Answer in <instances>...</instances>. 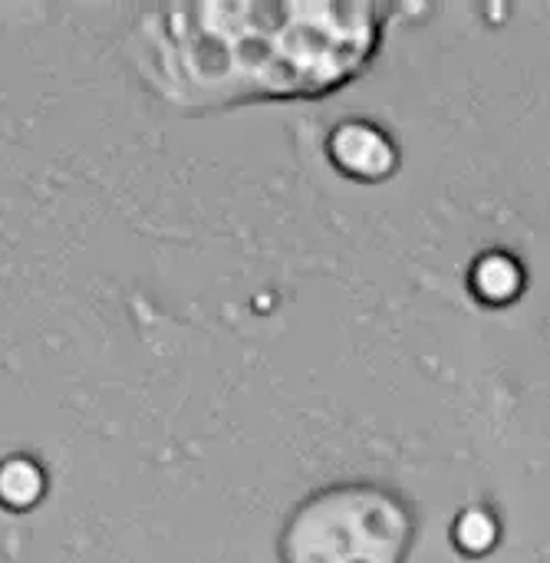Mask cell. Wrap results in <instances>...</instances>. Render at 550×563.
I'll use <instances>...</instances> for the list:
<instances>
[{
    "mask_svg": "<svg viewBox=\"0 0 550 563\" xmlns=\"http://www.w3.org/2000/svg\"><path fill=\"white\" fill-rule=\"evenodd\" d=\"M386 3H158L135 23L142 79L185 112L320 99L373 63Z\"/></svg>",
    "mask_w": 550,
    "mask_h": 563,
    "instance_id": "1",
    "label": "cell"
},
{
    "mask_svg": "<svg viewBox=\"0 0 550 563\" xmlns=\"http://www.w3.org/2000/svg\"><path fill=\"white\" fill-rule=\"evenodd\" d=\"M475 280H479V290H482L488 300H502V297H512V294L518 290L521 274H518V267H515L512 261H505V257H488V261H482Z\"/></svg>",
    "mask_w": 550,
    "mask_h": 563,
    "instance_id": "4",
    "label": "cell"
},
{
    "mask_svg": "<svg viewBox=\"0 0 550 563\" xmlns=\"http://www.w3.org/2000/svg\"><path fill=\"white\" fill-rule=\"evenodd\" d=\"M327 148L337 168L360 181H380L396 168V145L373 122H340L327 139Z\"/></svg>",
    "mask_w": 550,
    "mask_h": 563,
    "instance_id": "3",
    "label": "cell"
},
{
    "mask_svg": "<svg viewBox=\"0 0 550 563\" xmlns=\"http://www.w3.org/2000/svg\"><path fill=\"white\" fill-rule=\"evenodd\" d=\"M413 505L380 482H337L310 492L277 538L280 563H406Z\"/></svg>",
    "mask_w": 550,
    "mask_h": 563,
    "instance_id": "2",
    "label": "cell"
}]
</instances>
